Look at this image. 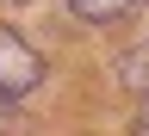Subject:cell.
<instances>
[{
	"label": "cell",
	"instance_id": "6da1fadb",
	"mask_svg": "<svg viewBox=\"0 0 149 136\" xmlns=\"http://www.w3.org/2000/svg\"><path fill=\"white\" fill-rule=\"evenodd\" d=\"M44 81V56H37L13 25H0V99H25Z\"/></svg>",
	"mask_w": 149,
	"mask_h": 136
},
{
	"label": "cell",
	"instance_id": "7a4b0ae2",
	"mask_svg": "<svg viewBox=\"0 0 149 136\" xmlns=\"http://www.w3.org/2000/svg\"><path fill=\"white\" fill-rule=\"evenodd\" d=\"M68 6L81 12L87 25H118V19H130V12L143 6V0H68Z\"/></svg>",
	"mask_w": 149,
	"mask_h": 136
},
{
	"label": "cell",
	"instance_id": "3957f363",
	"mask_svg": "<svg viewBox=\"0 0 149 136\" xmlns=\"http://www.w3.org/2000/svg\"><path fill=\"white\" fill-rule=\"evenodd\" d=\"M118 74H124L137 93H149V50H137V56H118Z\"/></svg>",
	"mask_w": 149,
	"mask_h": 136
},
{
	"label": "cell",
	"instance_id": "277c9868",
	"mask_svg": "<svg viewBox=\"0 0 149 136\" xmlns=\"http://www.w3.org/2000/svg\"><path fill=\"white\" fill-rule=\"evenodd\" d=\"M130 136H149V93H143V105H137V118H130Z\"/></svg>",
	"mask_w": 149,
	"mask_h": 136
}]
</instances>
